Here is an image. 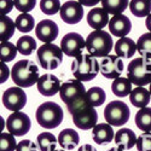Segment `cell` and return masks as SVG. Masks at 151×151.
I'll list each match as a JSON object with an SVG mask.
<instances>
[{"mask_svg": "<svg viewBox=\"0 0 151 151\" xmlns=\"http://www.w3.org/2000/svg\"><path fill=\"white\" fill-rule=\"evenodd\" d=\"M11 78L16 86L22 87V88H28L39 81V68L30 59H21L12 67Z\"/></svg>", "mask_w": 151, "mask_h": 151, "instance_id": "cell-1", "label": "cell"}, {"mask_svg": "<svg viewBox=\"0 0 151 151\" xmlns=\"http://www.w3.org/2000/svg\"><path fill=\"white\" fill-rule=\"evenodd\" d=\"M99 62L90 53H81L75 57L71 64V73L81 82L92 81L99 73Z\"/></svg>", "mask_w": 151, "mask_h": 151, "instance_id": "cell-2", "label": "cell"}, {"mask_svg": "<svg viewBox=\"0 0 151 151\" xmlns=\"http://www.w3.org/2000/svg\"><path fill=\"white\" fill-rule=\"evenodd\" d=\"M114 46L111 35L105 30H93L86 39V50L93 57H106Z\"/></svg>", "mask_w": 151, "mask_h": 151, "instance_id": "cell-3", "label": "cell"}, {"mask_svg": "<svg viewBox=\"0 0 151 151\" xmlns=\"http://www.w3.org/2000/svg\"><path fill=\"white\" fill-rule=\"evenodd\" d=\"M35 117L41 127L46 129H53L62 123L64 114H63V109L60 108V105H58L57 103L45 102L36 109Z\"/></svg>", "mask_w": 151, "mask_h": 151, "instance_id": "cell-4", "label": "cell"}, {"mask_svg": "<svg viewBox=\"0 0 151 151\" xmlns=\"http://www.w3.org/2000/svg\"><path fill=\"white\" fill-rule=\"evenodd\" d=\"M127 78L135 86L151 83V60L138 57L131 60L127 69Z\"/></svg>", "mask_w": 151, "mask_h": 151, "instance_id": "cell-5", "label": "cell"}, {"mask_svg": "<svg viewBox=\"0 0 151 151\" xmlns=\"http://www.w3.org/2000/svg\"><path fill=\"white\" fill-rule=\"evenodd\" d=\"M36 57L40 65L45 70H55L63 62L62 48L52 42L41 45L36 51Z\"/></svg>", "mask_w": 151, "mask_h": 151, "instance_id": "cell-6", "label": "cell"}, {"mask_svg": "<svg viewBox=\"0 0 151 151\" xmlns=\"http://www.w3.org/2000/svg\"><path fill=\"white\" fill-rule=\"evenodd\" d=\"M131 110L128 105L121 100H112L104 109V119L111 126H123L128 122Z\"/></svg>", "mask_w": 151, "mask_h": 151, "instance_id": "cell-7", "label": "cell"}, {"mask_svg": "<svg viewBox=\"0 0 151 151\" xmlns=\"http://www.w3.org/2000/svg\"><path fill=\"white\" fill-rule=\"evenodd\" d=\"M86 90L83 83L78 80H68L65 82H63L59 90V97L63 100V103H65L67 105H70L78 100L82 99L86 96Z\"/></svg>", "mask_w": 151, "mask_h": 151, "instance_id": "cell-8", "label": "cell"}, {"mask_svg": "<svg viewBox=\"0 0 151 151\" xmlns=\"http://www.w3.org/2000/svg\"><path fill=\"white\" fill-rule=\"evenodd\" d=\"M32 122L27 114L22 111H15L6 120V128L9 133L14 134L15 137L26 135L30 131Z\"/></svg>", "mask_w": 151, "mask_h": 151, "instance_id": "cell-9", "label": "cell"}, {"mask_svg": "<svg viewBox=\"0 0 151 151\" xmlns=\"http://www.w3.org/2000/svg\"><path fill=\"white\" fill-rule=\"evenodd\" d=\"M27 104V94L22 87H10L3 93V105L12 112L21 111Z\"/></svg>", "mask_w": 151, "mask_h": 151, "instance_id": "cell-10", "label": "cell"}, {"mask_svg": "<svg viewBox=\"0 0 151 151\" xmlns=\"http://www.w3.org/2000/svg\"><path fill=\"white\" fill-rule=\"evenodd\" d=\"M60 48L68 57H78L86 48V40L79 33H68L62 37Z\"/></svg>", "mask_w": 151, "mask_h": 151, "instance_id": "cell-11", "label": "cell"}, {"mask_svg": "<svg viewBox=\"0 0 151 151\" xmlns=\"http://www.w3.org/2000/svg\"><path fill=\"white\" fill-rule=\"evenodd\" d=\"M99 70L104 78L115 80L123 71V60L117 55H109L99 60Z\"/></svg>", "mask_w": 151, "mask_h": 151, "instance_id": "cell-12", "label": "cell"}, {"mask_svg": "<svg viewBox=\"0 0 151 151\" xmlns=\"http://www.w3.org/2000/svg\"><path fill=\"white\" fill-rule=\"evenodd\" d=\"M71 116H73L74 124L82 131L93 129L96 127V124H98L97 123L98 122V112L94 109V106H92V105H88V106L76 111Z\"/></svg>", "mask_w": 151, "mask_h": 151, "instance_id": "cell-13", "label": "cell"}, {"mask_svg": "<svg viewBox=\"0 0 151 151\" xmlns=\"http://www.w3.org/2000/svg\"><path fill=\"white\" fill-rule=\"evenodd\" d=\"M59 15L62 21L67 24H78L83 17V6L78 1H67L62 5Z\"/></svg>", "mask_w": 151, "mask_h": 151, "instance_id": "cell-14", "label": "cell"}, {"mask_svg": "<svg viewBox=\"0 0 151 151\" xmlns=\"http://www.w3.org/2000/svg\"><path fill=\"white\" fill-rule=\"evenodd\" d=\"M59 33L57 23L51 19H42L35 27L36 37L45 44H50L57 39Z\"/></svg>", "mask_w": 151, "mask_h": 151, "instance_id": "cell-15", "label": "cell"}, {"mask_svg": "<svg viewBox=\"0 0 151 151\" xmlns=\"http://www.w3.org/2000/svg\"><path fill=\"white\" fill-rule=\"evenodd\" d=\"M60 81L57 76L52 74H44L40 76L36 83L37 91L44 97H52L60 90Z\"/></svg>", "mask_w": 151, "mask_h": 151, "instance_id": "cell-16", "label": "cell"}, {"mask_svg": "<svg viewBox=\"0 0 151 151\" xmlns=\"http://www.w3.org/2000/svg\"><path fill=\"white\" fill-rule=\"evenodd\" d=\"M132 29V22L131 19L124 15H115L110 18L109 22V30L111 35L117 37H124L129 34Z\"/></svg>", "mask_w": 151, "mask_h": 151, "instance_id": "cell-17", "label": "cell"}, {"mask_svg": "<svg viewBox=\"0 0 151 151\" xmlns=\"http://www.w3.org/2000/svg\"><path fill=\"white\" fill-rule=\"evenodd\" d=\"M109 22V14L103 7H93L87 14V24L94 30H102Z\"/></svg>", "mask_w": 151, "mask_h": 151, "instance_id": "cell-18", "label": "cell"}, {"mask_svg": "<svg viewBox=\"0 0 151 151\" xmlns=\"http://www.w3.org/2000/svg\"><path fill=\"white\" fill-rule=\"evenodd\" d=\"M92 137H93L94 143L103 145V144H108L114 140L115 133L111 127V124L106 122V123L96 124V127L92 129Z\"/></svg>", "mask_w": 151, "mask_h": 151, "instance_id": "cell-19", "label": "cell"}, {"mask_svg": "<svg viewBox=\"0 0 151 151\" xmlns=\"http://www.w3.org/2000/svg\"><path fill=\"white\" fill-rule=\"evenodd\" d=\"M115 144L123 149V150H131L137 145L138 138L135 133L129 128H121L115 133Z\"/></svg>", "mask_w": 151, "mask_h": 151, "instance_id": "cell-20", "label": "cell"}, {"mask_svg": "<svg viewBox=\"0 0 151 151\" xmlns=\"http://www.w3.org/2000/svg\"><path fill=\"white\" fill-rule=\"evenodd\" d=\"M80 143V135L71 128L63 129L58 135V144L64 150H74Z\"/></svg>", "mask_w": 151, "mask_h": 151, "instance_id": "cell-21", "label": "cell"}, {"mask_svg": "<svg viewBox=\"0 0 151 151\" xmlns=\"http://www.w3.org/2000/svg\"><path fill=\"white\" fill-rule=\"evenodd\" d=\"M114 50L119 57L131 58L137 52V42H134V40H132L131 37H120L115 44Z\"/></svg>", "mask_w": 151, "mask_h": 151, "instance_id": "cell-22", "label": "cell"}, {"mask_svg": "<svg viewBox=\"0 0 151 151\" xmlns=\"http://www.w3.org/2000/svg\"><path fill=\"white\" fill-rule=\"evenodd\" d=\"M150 99H151L150 91H147L143 86L135 87L134 90H132L129 94V100L132 105L135 108H140V109L147 106V104L150 103Z\"/></svg>", "mask_w": 151, "mask_h": 151, "instance_id": "cell-23", "label": "cell"}, {"mask_svg": "<svg viewBox=\"0 0 151 151\" xmlns=\"http://www.w3.org/2000/svg\"><path fill=\"white\" fill-rule=\"evenodd\" d=\"M37 147L40 151H55L57 150L58 138H56L52 133L50 132H42L36 137Z\"/></svg>", "mask_w": 151, "mask_h": 151, "instance_id": "cell-24", "label": "cell"}, {"mask_svg": "<svg viewBox=\"0 0 151 151\" xmlns=\"http://www.w3.org/2000/svg\"><path fill=\"white\" fill-rule=\"evenodd\" d=\"M132 82L128 78H117L112 81L111 91L117 97H127L132 92Z\"/></svg>", "mask_w": 151, "mask_h": 151, "instance_id": "cell-25", "label": "cell"}, {"mask_svg": "<svg viewBox=\"0 0 151 151\" xmlns=\"http://www.w3.org/2000/svg\"><path fill=\"white\" fill-rule=\"evenodd\" d=\"M129 10L137 17H147L151 14V0H131Z\"/></svg>", "mask_w": 151, "mask_h": 151, "instance_id": "cell-26", "label": "cell"}, {"mask_svg": "<svg viewBox=\"0 0 151 151\" xmlns=\"http://www.w3.org/2000/svg\"><path fill=\"white\" fill-rule=\"evenodd\" d=\"M135 126L143 132H151V108H142L137 112Z\"/></svg>", "mask_w": 151, "mask_h": 151, "instance_id": "cell-27", "label": "cell"}, {"mask_svg": "<svg viewBox=\"0 0 151 151\" xmlns=\"http://www.w3.org/2000/svg\"><path fill=\"white\" fill-rule=\"evenodd\" d=\"M102 7L109 15H121L128 7V0H102Z\"/></svg>", "mask_w": 151, "mask_h": 151, "instance_id": "cell-28", "label": "cell"}, {"mask_svg": "<svg viewBox=\"0 0 151 151\" xmlns=\"http://www.w3.org/2000/svg\"><path fill=\"white\" fill-rule=\"evenodd\" d=\"M0 27H1V32H0V39L3 41H9L15 34L16 23L12 21L9 16H1L0 17Z\"/></svg>", "mask_w": 151, "mask_h": 151, "instance_id": "cell-29", "label": "cell"}, {"mask_svg": "<svg viewBox=\"0 0 151 151\" xmlns=\"http://www.w3.org/2000/svg\"><path fill=\"white\" fill-rule=\"evenodd\" d=\"M86 97H87V100L88 103L92 105V106H100L103 105L105 99H106V94H105V91L102 88V87H91V88L86 92Z\"/></svg>", "mask_w": 151, "mask_h": 151, "instance_id": "cell-30", "label": "cell"}, {"mask_svg": "<svg viewBox=\"0 0 151 151\" xmlns=\"http://www.w3.org/2000/svg\"><path fill=\"white\" fill-rule=\"evenodd\" d=\"M137 50L143 58L151 60V33L150 32L143 34L139 39H138Z\"/></svg>", "mask_w": 151, "mask_h": 151, "instance_id": "cell-31", "label": "cell"}, {"mask_svg": "<svg viewBox=\"0 0 151 151\" xmlns=\"http://www.w3.org/2000/svg\"><path fill=\"white\" fill-rule=\"evenodd\" d=\"M16 46H17V50H18V52L21 55L29 56L36 48V41L34 40V37H32L29 35H24V36H22L18 39Z\"/></svg>", "mask_w": 151, "mask_h": 151, "instance_id": "cell-32", "label": "cell"}, {"mask_svg": "<svg viewBox=\"0 0 151 151\" xmlns=\"http://www.w3.org/2000/svg\"><path fill=\"white\" fill-rule=\"evenodd\" d=\"M16 28L21 33H29L35 27V19L29 14H21L16 17Z\"/></svg>", "mask_w": 151, "mask_h": 151, "instance_id": "cell-33", "label": "cell"}, {"mask_svg": "<svg viewBox=\"0 0 151 151\" xmlns=\"http://www.w3.org/2000/svg\"><path fill=\"white\" fill-rule=\"evenodd\" d=\"M1 62H11L12 59L16 58L17 55V46H15L10 41H3L1 42Z\"/></svg>", "mask_w": 151, "mask_h": 151, "instance_id": "cell-34", "label": "cell"}, {"mask_svg": "<svg viewBox=\"0 0 151 151\" xmlns=\"http://www.w3.org/2000/svg\"><path fill=\"white\" fill-rule=\"evenodd\" d=\"M17 143L15 135L11 133L0 134V151H16Z\"/></svg>", "mask_w": 151, "mask_h": 151, "instance_id": "cell-35", "label": "cell"}, {"mask_svg": "<svg viewBox=\"0 0 151 151\" xmlns=\"http://www.w3.org/2000/svg\"><path fill=\"white\" fill-rule=\"evenodd\" d=\"M60 1L59 0H41L40 1V10L45 15H56L60 11Z\"/></svg>", "mask_w": 151, "mask_h": 151, "instance_id": "cell-36", "label": "cell"}, {"mask_svg": "<svg viewBox=\"0 0 151 151\" xmlns=\"http://www.w3.org/2000/svg\"><path fill=\"white\" fill-rule=\"evenodd\" d=\"M137 149L138 151H151V132H144L138 137Z\"/></svg>", "mask_w": 151, "mask_h": 151, "instance_id": "cell-37", "label": "cell"}, {"mask_svg": "<svg viewBox=\"0 0 151 151\" xmlns=\"http://www.w3.org/2000/svg\"><path fill=\"white\" fill-rule=\"evenodd\" d=\"M14 1L15 7L21 11L22 14H28L36 5V0H14Z\"/></svg>", "mask_w": 151, "mask_h": 151, "instance_id": "cell-38", "label": "cell"}, {"mask_svg": "<svg viewBox=\"0 0 151 151\" xmlns=\"http://www.w3.org/2000/svg\"><path fill=\"white\" fill-rule=\"evenodd\" d=\"M16 151H37V146L28 139H24L17 144Z\"/></svg>", "mask_w": 151, "mask_h": 151, "instance_id": "cell-39", "label": "cell"}, {"mask_svg": "<svg viewBox=\"0 0 151 151\" xmlns=\"http://www.w3.org/2000/svg\"><path fill=\"white\" fill-rule=\"evenodd\" d=\"M14 6H15L14 0H0V12H1V16H6L9 12L12 11Z\"/></svg>", "mask_w": 151, "mask_h": 151, "instance_id": "cell-40", "label": "cell"}, {"mask_svg": "<svg viewBox=\"0 0 151 151\" xmlns=\"http://www.w3.org/2000/svg\"><path fill=\"white\" fill-rule=\"evenodd\" d=\"M10 74H11V70L7 68L5 62H1V78H0V83L6 82V80L10 76Z\"/></svg>", "mask_w": 151, "mask_h": 151, "instance_id": "cell-41", "label": "cell"}, {"mask_svg": "<svg viewBox=\"0 0 151 151\" xmlns=\"http://www.w3.org/2000/svg\"><path fill=\"white\" fill-rule=\"evenodd\" d=\"M78 1L82 5V6H96L99 1H102V0H78Z\"/></svg>", "mask_w": 151, "mask_h": 151, "instance_id": "cell-42", "label": "cell"}, {"mask_svg": "<svg viewBox=\"0 0 151 151\" xmlns=\"http://www.w3.org/2000/svg\"><path fill=\"white\" fill-rule=\"evenodd\" d=\"M78 151H97V149L90 144H85V145H81Z\"/></svg>", "mask_w": 151, "mask_h": 151, "instance_id": "cell-43", "label": "cell"}, {"mask_svg": "<svg viewBox=\"0 0 151 151\" xmlns=\"http://www.w3.org/2000/svg\"><path fill=\"white\" fill-rule=\"evenodd\" d=\"M145 26H146V28H147V30L151 33V14L146 17V19H145Z\"/></svg>", "mask_w": 151, "mask_h": 151, "instance_id": "cell-44", "label": "cell"}, {"mask_svg": "<svg viewBox=\"0 0 151 151\" xmlns=\"http://www.w3.org/2000/svg\"><path fill=\"white\" fill-rule=\"evenodd\" d=\"M108 151H123V149H121V147H119V146H115V147L109 149Z\"/></svg>", "mask_w": 151, "mask_h": 151, "instance_id": "cell-45", "label": "cell"}, {"mask_svg": "<svg viewBox=\"0 0 151 151\" xmlns=\"http://www.w3.org/2000/svg\"><path fill=\"white\" fill-rule=\"evenodd\" d=\"M55 151H65V150H64V149H62V150L59 149V150H55Z\"/></svg>", "mask_w": 151, "mask_h": 151, "instance_id": "cell-46", "label": "cell"}, {"mask_svg": "<svg viewBox=\"0 0 151 151\" xmlns=\"http://www.w3.org/2000/svg\"><path fill=\"white\" fill-rule=\"evenodd\" d=\"M149 91H150V93H151V83H150V90H149Z\"/></svg>", "mask_w": 151, "mask_h": 151, "instance_id": "cell-47", "label": "cell"}]
</instances>
